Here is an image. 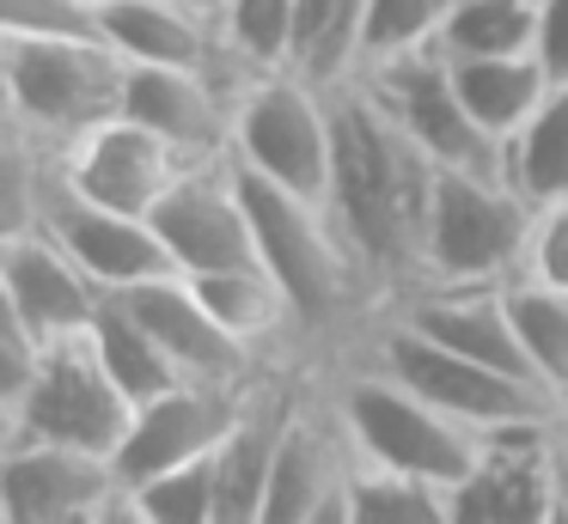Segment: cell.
<instances>
[{
	"instance_id": "5b68a950",
	"label": "cell",
	"mask_w": 568,
	"mask_h": 524,
	"mask_svg": "<svg viewBox=\"0 0 568 524\" xmlns=\"http://www.w3.org/2000/svg\"><path fill=\"white\" fill-rule=\"evenodd\" d=\"M361 360L385 366V372L404 378L416 397H428L440 414L465 421L470 433H483V439L507 433V427H531V421H556V414H562L550 397H544V384L514 378V372H501V366H483V360H470V353L440 348L434 336L409 329L404 317H392V311L367 329Z\"/></svg>"
},
{
	"instance_id": "4316f807",
	"label": "cell",
	"mask_w": 568,
	"mask_h": 524,
	"mask_svg": "<svg viewBox=\"0 0 568 524\" xmlns=\"http://www.w3.org/2000/svg\"><path fill=\"white\" fill-rule=\"evenodd\" d=\"M507 299H514V323H519V341H526L531 378L568 414V292L519 275L507 280Z\"/></svg>"
},
{
	"instance_id": "277c9868",
	"label": "cell",
	"mask_w": 568,
	"mask_h": 524,
	"mask_svg": "<svg viewBox=\"0 0 568 524\" xmlns=\"http://www.w3.org/2000/svg\"><path fill=\"white\" fill-rule=\"evenodd\" d=\"M331 402H336V414H343V433H348V445H355L361 463L440 482L446 494L477 470L483 445H489L483 433H470L465 421L440 414L428 397H416L404 378H392L373 360L348 366Z\"/></svg>"
},
{
	"instance_id": "e0dca14e",
	"label": "cell",
	"mask_w": 568,
	"mask_h": 524,
	"mask_svg": "<svg viewBox=\"0 0 568 524\" xmlns=\"http://www.w3.org/2000/svg\"><path fill=\"white\" fill-rule=\"evenodd\" d=\"M190 158L178 146H165L153 129L129 116H111L99 129H87L74 146H62V177L80 195L104 207H123V214H153L160 195L184 177Z\"/></svg>"
},
{
	"instance_id": "ba28073f",
	"label": "cell",
	"mask_w": 568,
	"mask_h": 524,
	"mask_svg": "<svg viewBox=\"0 0 568 524\" xmlns=\"http://www.w3.org/2000/svg\"><path fill=\"white\" fill-rule=\"evenodd\" d=\"M129 421H135V402L116 390L87 336L50 341L31 390L19 402H0V439H50V445H80L99 458H116Z\"/></svg>"
},
{
	"instance_id": "2e32d148",
	"label": "cell",
	"mask_w": 568,
	"mask_h": 524,
	"mask_svg": "<svg viewBox=\"0 0 568 524\" xmlns=\"http://www.w3.org/2000/svg\"><path fill=\"white\" fill-rule=\"evenodd\" d=\"M129 311L160 336V348L172 353V366L190 378V384H251L257 378L263 353L251 341H239L221 317L209 311V299L196 292L190 275H160V280H141V287L123 292Z\"/></svg>"
},
{
	"instance_id": "cb8c5ba5",
	"label": "cell",
	"mask_w": 568,
	"mask_h": 524,
	"mask_svg": "<svg viewBox=\"0 0 568 524\" xmlns=\"http://www.w3.org/2000/svg\"><path fill=\"white\" fill-rule=\"evenodd\" d=\"M87 341H92L99 366L116 378V390H123L135 409H141V402H153L160 390L184 384V372L172 366V353H165L160 336H153L135 311H129L123 292H104L99 317H92V329H87Z\"/></svg>"
},
{
	"instance_id": "ac0fdd59",
	"label": "cell",
	"mask_w": 568,
	"mask_h": 524,
	"mask_svg": "<svg viewBox=\"0 0 568 524\" xmlns=\"http://www.w3.org/2000/svg\"><path fill=\"white\" fill-rule=\"evenodd\" d=\"M550 427H507L489 433L477 470L453 487V524H544L550 506Z\"/></svg>"
},
{
	"instance_id": "4fadbf2b",
	"label": "cell",
	"mask_w": 568,
	"mask_h": 524,
	"mask_svg": "<svg viewBox=\"0 0 568 524\" xmlns=\"http://www.w3.org/2000/svg\"><path fill=\"white\" fill-rule=\"evenodd\" d=\"M355 445L343 433V414L300 402L282 433L263 494V524H348V475H355Z\"/></svg>"
},
{
	"instance_id": "9a60e30c",
	"label": "cell",
	"mask_w": 568,
	"mask_h": 524,
	"mask_svg": "<svg viewBox=\"0 0 568 524\" xmlns=\"http://www.w3.org/2000/svg\"><path fill=\"white\" fill-rule=\"evenodd\" d=\"M104 305V287L50 238V232H7L0 238V311L31 323L43 341L87 336Z\"/></svg>"
},
{
	"instance_id": "7402d4cb",
	"label": "cell",
	"mask_w": 568,
	"mask_h": 524,
	"mask_svg": "<svg viewBox=\"0 0 568 524\" xmlns=\"http://www.w3.org/2000/svg\"><path fill=\"white\" fill-rule=\"evenodd\" d=\"M446 61H453L465 110L483 122V134H489L495 146L514 141L531 122V110L544 104V92L556 85L538 55H446Z\"/></svg>"
},
{
	"instance_id": "6da1fadb",
	"label": "cell",
	"mask_w": 568,
	"mask_h": 524,
	"mask_svg": "<svg viewBox=\"0 0 568 524\" xmlns=\"http://www.w3.org/2000/svg\"><path fill=\"white\" fill-rule=\"evenodd\" d=\"M336 153H331V207L343 244L355 250L361 275L373 280V299H397L422 280V238H428V195L434 165L416 153L404 129L385 116V104L361 80L336 85Z\"/></svg>"
},
{
	"instance_id": "e575fe53",
	"label": "cell",
	"mask_w": 568,
	"mask_h": 524,
	"mask_svg": "<svg viewBox=\"0 0 568 524\" xmlns=\"http://www.w3.org/2000/svg\"><path fill=\"white\" fill-rule=\"evenodd\" d=\"M538 61L550 80H568V0H538Z\"/></svg>"
},
{
	"instance_id": "d6986e66",
	"label": "cell",
	"mask_w": 568,
	"mask_h": 524,
	"mask_svg": "<svg viewBox=\"0 0 568 524\" xmlns=\"http://www.w3.org/2000/svg\"><path fill=\"white\" fill-rule=\"evenodd\" d=\"M123 116L153 129L165 146H178L190 165L233 158V104L214 92V80L202 68H148V61H129Z\"/></svg>"
},
{
	"instance_id": "8992f818",
	"label": "cell",
	"mask_w": 568,
	"mask_h": 524,
	"mask_svg": "<svg viewBox=\"0 0 568 524\" xmlns=\"http://www.w3.org/2000/svg\"><path fill=\"white\" fill-rule=\"evenodd\" d=\"M538 207L501 171H434L422 280H519Z\"/></svg>"
},
{
	"instance_id": "52a82bcc",
	"label": "cell",
	"mask_w": 568,
	"mask_h": 524,
	"mask_svg": "<svg viewBox=\"0 0 568 524\" xmlns=\"http://www.w3.org/2000/svg\"><path fill=\"white\" fill-rule=\"evenodd\" d=\"M331 153H336V104L306 73L270 68L233 104V165L324 202Z\"/></svg>"
},
{
	"instance_id": "7c38bea8",
	"label": "cell",
	"mask_w": 568,
	"mask_h": 524,
	"mask_svg": "<svg viewBox=\"0 0 568 524\" xmlns=\"http://www.w3.org/2000/svg\"><path fill=\"white\" fill-rule=\"evenodd\" d=\"M148 219H153V232H160V244L172 250V268L190 280L257 263V232H251L233 158L184 165V177L160 195V207H153Z\"/></svg>"
},
{
	"instance_id": "603a6c76",
	"label": "cell",
	"mask_w": 568,
	"mask_h": 524,
	"mask_svg": "<svg viewBox=\"0 0 568 524\" xmlns=\"http://www.w3.org/2000/svg\"><path fill=\"white\" fill-rule=\"evenodd\" d=\"M294 73L336 85L367 73V0H294Z\"/></svg>"
},
{
	"instance_id": "d590c367",
	"label": "cell",
	"mask_w": 568,
	"mask_h": 524,
	"mask_svg": "<svg viewBox=\"0 0 568 524\" xmlns=\"http://www.w3.org/2000/svg\"><path fill=\"white\" fill-rule=\"evenodd\" d=\"M87 7H99V12H104V7H116V0H87Z\"/></svg>"
},
{
	"instance_id": "f546056e",
	"label": "cell",
	"mask_w": 568,
	"mask_h": 524,
	"mask_svg": "<svg viewBox=\"0 0 568 524\" xmlns=\"http://www.w3.org/2000/svg\"><path fill=\"white\" fill-rule=\"evenodd\" d=\"M135 524H221V500H214V458L178 463V470L148 475L129 487Z\"/></svg>"
},
{
	"instance_id": "5bb4252c",
	"label": "cell",
	"mask_w": 568,
	"mask_h": 524,
	"mask_svg": "<svg viewBox=\"0 0 568 524\" xmlns=\"http://www.w3.org/2000/svg\"><path fill=\"white\" fill-rule=\"evenodd\" d=\"M239 409H245V384H172L160 390L153 402H141L135 421H129L123 445H116V482L123 487H141L148 475L160 470H178V463H196V458H214L221 439L233 433Z\"/></svg>"
},
{
	"instance_id": "4dcf8cb0",
	"label": "cell",
	"mask_w": 568,
	"mask_h": 524,
	"mask_svg": "<svg viewBox=\"0 0 568 524\" xmlns=\"http://www.w3.org/2000/svg\"><path fill=\"white\" fill-rule=\"evenodd\" d=\"M221 37L257 68L294 61V0H221Z\"/></svg>"
},
{
	"instance_id": "3957f363",
	"label": "cell",
	"mask_w": 568,
	"mask_h": 524,
	"mask_svg": "<svg viewBox=\"0 0 568 524\" xmlns=\"http://www.w3.org/2000/svg\"><path fill=\"white\" fill-rule=\"evenodd\" d=\"M129 61L104 37H7L0 31V80L7 122L43 146H74L87 129L123 116Z\"/></svg>"
},
{
	"instance_id": "83f0119b",
	"label": "cell",
	"mask_w": 568,
	"mask_h": 524,
	"mask_svg": "<svg viewBox=\"0 0 568 524\" xmlns=\"http://www.w3.org/2000/svg\"><path fill=\"white\" fill-rule=\"evenodd\" d=\"M440 55H538V0H453Z\"/></svg>"
},
{
	"instance_id": "7a4b0ae2",
	"label": "cell",
	"mask_w": 568,
	"mask_h": 524,
	"mask_svg": "<svg viewBox=\"0 0 568 524\" xmlns=\"http://www.w3.org/2000/svg\"><path fill=\"white\" fill-rule=\"evenodd\" d=\"M239 195H245L251 232H257V263L282 280V292L294 299L300 336H318V329H336L348 311L373 299V280L361 275L355 250L343 244L331 207L318 195L282 189V183L257 177V171L233 165Z\"/></svg>"
},
{
	"instance_id": "d6a6232c",
	"label": "cell",
	"mask_w": 568,
	"mask_h": 524,
	"mask_svg": "<svg viewBox=\"0 0 568 524\" xmlns=\"http://www.w3.org/2000/svg\"><path fill=\"white\" fill-rule=\"evenodd\" d=\"M7 37H104V12L87 0H0Z\"/></svg>"
},
{
	"instance_id": "836d02e7",
	"label": "cell",
	"mask_w": 568,
	"mask_h": 524,
	"mask_svg": "<svg viewBox=\"0 0 568 524\" xmlns=\"http://www.w3.org/2000/svg\"><path fill=\"white\" fill-rule=\"evenodd\" d=\"M526 280L568 292V195L562 202H544L531 219V250H526Z\"/></svg>"
},
{
	"instance_id": "1f68e13d",
	"label": "cell",
	"mask_w": 568,
	"mask_h": 524,
	"mask_svg": "<svg viewBox=\"0 0 568 524\" xmlns=\"http://www.w3.org/2000/svg\"><path fill=\"white\" fill-rule=\"evenodd\" d=\"M453 0H367V68L440 43Z\"/></svg>"
},
{
	"instance_id": "9c48e42d",
	"label": "cell",
	"mask_w": 568,
	"mask_h": 524,
	"mask_svg": "<svg viewBox=\"0 0 568 524\" xmlns=\"http://www.w3.org/2000/svg\"><path fill=\"white\" fill-rule=\"evenodd\" d=\"M0 518L7 524H135L116 463L50 439H0Z\"/></svg>"
},
{
	"instance_id": "8fae6325",
	"label": "cell",
	"mask_w": 568,
	"mask_h": 524,
	"mask_svg": "<svg viewBox=\"0 0 568 524\" xmlns=\"http://www.w3.org/2000/svg\"><path fill=\"white\" fill-rule=\"evenodd\" d=\"M38 226L99 280L104 292H129L141 280H160L178 275L172 250L160 244L148 214H123V207H104L92 195H80L74 183L62 177V153L50 165V183H43V207H38Z\"/></svg>"
},
{
	"instance_id": "8d00e7d4",
	"label": "cell",
	"mask_w": 568,
	"mask_h": 524,
	"mask_svg": "<svg viewBox=\"0 0 568 524\" xmlns=\"http://www.w3.org/2000/svg\"><path fill=\"white\" fill-rule=\"evenodd\" d=\"M196 7H209V12H221V0H196Z\"/></svg>"
},
{
	"instance_id": "d4e9b609",
	"label": "cell",
	"mask_w": 568,
	"mask_h": 524,
	"mask_svg": "<svg viewBox=\"0 0 568 524\" xmlns=\"http://www.w3.org/2000/svg\"><path fill=\"white\" fill-rule=\"evenodd\" d=\"M501 171L531 207L568 195V80H556L531 110V122L501 146Z\"/></svg>"
},
{
	"instance_id": "30bf717a",
	"label": "cell",
	"mask_w": 568,
	"mask_h": 524,
	"mask_svg": "<svg viewBox=\"0 0 568 524\" xmlns=\"http://www.w3.org/2000/svg\"><path fill=\"white\" fill-rule=\"evenodd\" d=\"M373 97L385 104V116L416 141V153L434 171H501V146L483 134V122L465 110L453 80V61L440 49H416V55L379 61L361 73ZM507 177V171H501Z\"/></svg>"
},
{
	"instance_id": "ffe728a7",
	"label": "cell",
	"mask_w": 568,
	"mask_h": 524,
	"mask_svg": "<svg viewBox=\"0 0 568 524\" xmlns=\"http://www.w3.org/2000/svg\"><path fill=\"white\" fill-rule=\"evenodd\" d=\"M300 397L275 378H251L245 409H239L233 433L214 451V500H221V524H263V494H270V470L282 433L294 421Z\"/></svg>"
},
{
	"instance_id": "484cf974",
	"label": "cell",
	"mask_w": 568,
	"mask_h": 524,
	"mask_svg": "<svg viewBox=\"0 0 568 524\" xmlns=\"http://www.w3.org/2000/svg\"><path fill=\"white\" fill-rule=\"evenodd\" d=\"M196 292L209 299V311L221 317L226 329H233L239 341H251V348H270V341H282L287 329H300L294 317V299L282 292V280L270 275L263 263H245V268H221V275H202Z\"/></svg>"
},
{
	"instance_id": "44dd1931",
	"label": "cell",
	"mask_w": 568,
	"mask_h": 524,
	"mask_svg": "<svg viewBox=\"0 0 568 524\" xmlns=\"http://www.w3.org/2000/svg\"><path fill=\"white\" fill-rule=\"evenodd\" d=\"M104 43L148 68H209L221 49V19L196 0H116L104 7Z\"/></svg>"
},
{
	"instance_id": "f1b7e54d",
	"label": "cell",
	"mask_w": 568,
	"mask_h": 524,
	"mask_svg": "<svg viewBox=\"0 0 568 524\" xmlns=\"http://www.w3.org/2000/svg\"><path fill=\"white\" fill-rule=\"evenodd\" d=\"M348 524H453V494L404 470L355 463L348 475Z\"/></svg>"
}]
</instances>
